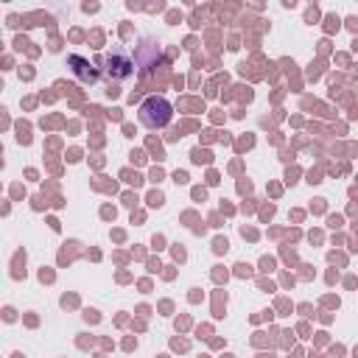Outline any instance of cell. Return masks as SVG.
<instances>
[{
	"instance_id": "1",
	"label": "cell",
	"mask_w": 358,
	"mask_h": 358,
	"mask_svg": "<svg viewBox=\"0 0 358 358\" xmlns=\"http://www.w3.org/2000/svg\"><path fill=\"white\" fill-rule=\"evenodd\" d=\"M134 67H137V62H134V56L123 48V45H115V48H109L106 53H103V76L109 78V81H126V78H131L134 76Z\"/></svg>"
},
{
	"instance_id": "2",
	"label": "cell",
	"mask_w": 358,
	"mask_h": 358,
	"mask_svg": "<svg viewBox=\"0 0 358 358\" xmlns=\"http://www.w3.org/2000/svg\"><path fill=\"white\" fill-rule=\"evenodd\" d=\"M137 117H140V123L145 129H165L171 123V117H173V106L162 95H151V98H145L140 103Z\"/></svg>"
},
{
	"instance_id": "3",
	"label": "cell",
	"mask_w": 358,
	"mask_h": 358,
	"mask_svg": "<svg viewBox=\"0 0 358 358\" xmlns=\"http://www.w3.org/2000/svg\"><path fill=\"white\" fill-rule=\"evenodd\" d=\"M67 64L73 67V73L78 76V81H84V84H92V81H98V70H92V64L87 62V59H81V56H67Z\"/></svg>"
}]
</instances>
